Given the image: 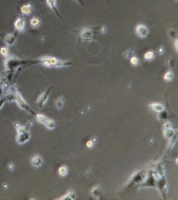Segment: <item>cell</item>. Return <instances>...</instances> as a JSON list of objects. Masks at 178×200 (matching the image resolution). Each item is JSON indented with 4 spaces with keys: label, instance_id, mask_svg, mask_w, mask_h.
Masks as SVG:
<instances>
[{
    "label": "cell",
    "instance_id": "obj_1",
    "mask_svg": "<svg viewBox=\"0 0 178 200\" xmlns=\"http://www.w3.org/2000/svg\"><path fill=\"white\" fill-rule=\"evenodd\" d=\"M40 63L43 65L47 66V67H67L71 64L70 62L67 61H62L56 59L55 57H51V56H45L41 59H39Z\"/></svg>",
    "mask_w": 178,
    "mask_h": 200
},
{
    "label": "cell",
    "instance_id": "obj_2",
    "mask_svg": "<svg viewBox=\"0 0 178 200\" xmlns=\"http://www.w3.org/2000/svg\"><path fill=\"white\" fill-rule=\"evenodd\" d=\"M14 99L15 100V101L17 102V104H18L19 106H20V108H22V109H24V110L25 111V112H27V113H31V114H33V115H36V113L31 108L29 105H28V104L25 101V100L23 99V97H22V95H21L20 93H18V92H14Z\"/></svg>",
    "mask_w": 178,
    "mask_h": 200
},
{
    "label": "cell",
    "instance_id": "obj_3",
    "mask_svg": "<svg viewBox=\"0 0 178 200\" xmlns=\"http://www.w3.org/2000/svg\"><path fill=\"white\" fill-rule=\"evenodd\" d=\"M51 90H52V87L48 88V90H46L44 93H43L39 97L37 101V107H39L40 108H42L44 107V104L46 103V101L48 100L49 94H50Z\"/></svg>",
    "mask_w": 178,
    "mask_h": 200
},
{
    "label": "cell",
    "instance_id": "obj_4",
    "mask_svg": "<svg viewBox=\"0 0 178 200\" xmlns=\"http://www.w3.org/2000/svg\"><path fill=\"white\" fill-rule=\"evenodd\" d=\"M136 34L139 37L144 38L146 37H147L148 33H149V31H148V29L146 27L145 25H138L136 29Z\"/></svg>",
    "mask_w": 178,
    "mask_h": 200
},
{
    "label": "cell",
    "instance_id": "obj_5",
    "mask_svg": "<svg viewBox=\"0 0 178 200\" xmlns=\"http://www.w3.org/2000/svg\"><path fill=\"white\" fill-rule=\"evenodd\" d=\"M2 37L4 42L8 45H13L16 41V37H17V34H2Z\"/></svg>",
    "mask_w": 178,
    "mask_h": 200
},
{
    "label": "cell",
    "instance_id": "obj_6",
    "mask_svg": "<svg viewBox=\"0 0 178 200\" xmlns=\"http://www.w3.org/2000/svg\"><path fill=\"white\" fill-rule=\"evenodd\" d=\"M29 138H30V134L28 130H26L25 132L18 134V137H17V142L18 144H23L25 142H27Z\"/></svg>",
    "mask_w": 178,
    "mask_h": 200
},
{
    "label": "cell",
    "instance_id": "obj_7",
    "mask_svg": "<svg viewBox=\"0 0 178 200\" xmlns=\"http://www.w3.org/2000/svg\"><path fill=\"white\" fill-rule=\"evenodd\" d=\"M81 38L85 41H90L93 38V33L90 29H85L82 31L81 33Z\"/></svg>",
    "mask_w": 178,
    "mask_h": 200
},
{
    "label": "cell",
    "instance_id": "obj_8",
    "mask_svg": "<svg viewBox=\"0 0 178 200\" xmlns=\"http://www.w3.org/2000/svg\"><path fill=\"white\" fill-rule=\"evenodd\" d=\"M25 22L23 18H18L15 22H14V26H15L16 30L18 31V32H23L24 29H25Z\"/></svg>",
    "mask_w": 178,
    "mask_h": 200
},
{
    "label": "cell",
    "instance_id": "obj_9",
    "mask_svg": "<svg viewBox=\"0 0 178 200\" xmlns=\"http://www.w3.org/2000/svg\"><path fill=\"white\" fill-rule=\"evenodd\" d=\"M47 3H48V6L55 13V14L57 15L59 18H62V16L60 14V13L57 10V7H56V1L55 0H47Z\"/></svg>",
    "mask_w": 178,
    "mask_h": 200
},
{
    "label": "cell",
    "instance_id": "obj_10",
    "mask_svg": "<svg viewBox=\"0 0 178 200\" xmlns=\"http://www.w3.org/2000/svg\"><path fill=\"white\" fill-rule=\"evenodd\" d=\"M31 162H32V165L33 166H35V167H40L43 164V160L40 156H36V157H34L32 159Z\"/></svg>",
    "mask_w": 178,
    "mask_h": 200
},
{
    "label": "cell",
    "instance_id": "obj_11",
    "mask_svg": "<svg viewBox=\"0 0 178 200\" xmlns=\"http://www.w3.org/2000/svg\"><path fill=\"white\" fill-rule=\"evenodd\" d=\"M21 11L22 13L23 14L25 15H29L30 14L31 12H32V6L29 4H27V5H23L21 8Z\"/></svg>",
    "mask_w": 178,
    "mask_h": 200
},
{
    "label": "cell",
    "instance_id": "obj_12",
    "mask_svg": "<svg viewBox=\"0 0 178 200\" xmlns=\"http://www.w3.org/2000/svg\"><path fill=\"white\" fill-rule=\"evenodd\" d=\"M151 107L152 108L153 110H154L155 112H157V113H161V112H162V111H164V108H165V107H164L162 105H161V104H157V103H154V104L151 105Z\"/></svg>",
    "mask_w": 178,
    "mask_h": 200
},
{
    "label": "cell",
    "instance_id": "obj_13",
    "mask_svg": "<svg viewBox=\"0 0 178 200\" xmlns=\"http://www.w3.org/2000/svg\"><path fill=\"white\" fill-rule=\"evenodd\" d=\"M44 124L48 129H54L55 128V123L52 120H50V119H48V118H47V120H46Z\"/></svg>",
    "mask_w": 178,
    "mask_h": 200
},
{
    "label": "cell",
    "instance_id": "obj_14",
    "mask_svg": "<svg viewBox=\"0 0 178 200\" xmlns=\"http://www.w3.org/2000/svg\"><path fill=\"white\" fill-rule=\"evenodd\" d=\"M40 19H39L38 18H37V17H34V18H33L32 19H31L30 25L32 27H33V28L38 27V26L40 25Z\"/></svg>",
    "mask_w": 178,
    "mask_h": 200
},
{
    "label": "cell",
    "instance_id": "obj_15",
    "mask_svg": "<svg viewBox=\"0 0 178 200\" xmlns=\"http://www.w3.org/2000/svg\"><path fill=\"white\" fill-rule=\"evenodd\" d=\"M173 135H174V132H173V130L171 129V128H165V137L169 139V138H171L173 137Z\"/></svg>",
    "mask_w": 178,
    "mask_h": 200
},
{
    "label": "cell",
    "instance_id": "obj_16",
    "mask_svg": "<svg viewBox=\"0 0 178 200\" xmlns=\"http://www.w3.org/2000/svg\"><path fill=\"white\" fill-rule=\"evenodd\" d=\"M63 104H64V98L62 97L60 98H58L57 100L55 101V106H56L58 108H63Z\"/></svg>",
    "mask_w": 178,
    "mask_h": 200
},
{
    "label": "cell",
    "instance_id": "obj_17",
    "mask_svg": "<svg viewBox=\"0 0 178 200\" xmlns=\"http://www.w3.org/2000/svg\"><path fill=\"white\" fill-rule=\"evenodd\" d=\"M173 78H174V75H173V73L172 71H168L164 75V79L166 81H168V82L172 80Z\"/></svg>",
    "mask_w": 178,
    "mask_h": 200
},
{
    "label": "cell",
    "instance_id": "obj_18",
    "mask_svg": "<svg viewBox=\"0 0 178 200\" xmlns=\"http://www.w3.org/2000/svg\"><path fill=\"white\" fill-rule=\"evenodd\" d=\"M59 174L61 176H65L67 174V168L66 166H62L59 168Z\"/></svg>",
    "mask_w": 178,
    "mask_h": 200
},
{
    "label": "cell",
    "instance_id": "obj_19",
    "mask_svg": "<svg viewBox=\"0 0 178 200\" xmlns=\"http://www.w3.org/2000/svg\"><path fill=\"white\" fill-rule=\"evenodd\" d=\"M36 117H37V120L38 122L41 123H44V122L47 120V117L45 115H41V114H38V115H36Z\"/></svg>",
    "mask_w": 178,
    "mask_h": 200
},
{
    "label": "cell",
    "instance_id": "obj_20",
    "mask_svg": "<svg viewBox=\"0 0 178 200\" xmlns=\"http://www.w3.org/2000/svg\"><path fill=\"white\" fill-rule=\"evenodd\" d=\"M154 55L153 52H147L145 54V55H144V57H145L146 59L147 60L152 59L154 58Z\"/></svg>",
    "mask_w": 178,
    "mask_h": 200
},
{
    "label": "cell",
    "instance_id": "obj_21",
    "mask_svg": "<svg viewBox=\"0 0 178 200\" xmlns=\"http://www.w3.org/2000/svg\"><path fill=\"white\" fill-rule=\"evenodd\" d=\"M8 49L6 48H2L1 50H0V54L4 56V57H6L8 55Z\"/></svg>",
    "mask_w": 178,
    "mask_h": 200
},
{
    "label": "cell",
    "instance_id": "obj_22",
    "mask_svg": "<svg viewBox=\"0 0 178 200\" xmlns=\"http://www.w3.org/2000/svg\"><path fill=\"white\" fill-rule=\"evenodd\" d=\"M131 64H133V65H137L139 63L138 59L136 57H135V56H133V57L131 58Z\"/></svg>",
    "mask_w": 178,
    "mask_h": 200
},
{
    "label": "cell",
    "instance_id": "obj_23",
    "mask_svg": "<svg viewBox=\"0 0 178 200\" xmlns=\"http://www.w3.org/2000/svg\"><path fill=\"white\" fill-rule=\"evenodd\" d=\"M6 100H7V98H2V99H0V108L3 106V104L5 103V101Z\"/></svg>",
    "mask_w": 178,
    "mask_h": 200
},
{
    "label": "cell",
    "instance_id": "obj_24",
    "mask_svg": "<svg viewBox=\"0 0 178 200\" xmlns=\"http://www.w3.org/2000/svg\"><path fill=\"white\" fill-rule=\"evenodd\" d=\"M8 168H9L10 171L14 170V164H13V163H10V164H9V165H8Z\"/></svg>",
    "mask_w": 178,
    "mask_h": 200
},
{
    "label": "cell",
    "instance_id": "obj_25",
    "mask_svg": "<svg viewBox=\"0 0 178 200\" xmlns=\"http://www.w3.org/2000/svg\"><path fill=\"white\" fill-rule=\"evenodd\" d=\"M86 145H87L88 147H92V146H93V142H92V141H89V142L86 143Z\"/></svg>",
    "mask_w": 178,
    "mask_h": 200
},
{
    "label": "cell",
    "instance_id": "obj_26",
    "mask_svg": "<svg viewBox=\"0 0 178 200\" xmlns=\"http://www.w3.org/2000/svg\"><path fill=\"white\" fill-rule=\"evenodd\" d=\"M100 30H101V32H102L103 33H105L107 31V29H106V26H102L101 27V29H100Z\"/></svg>",
    "mask_w": 178,
    "mask_h": 200
},
{
    "label": "cell",
    "instance_id": "obj_27",
    "mask_svg": "<svg viewBox=\"0 0 178 200\" xmlns=\"http://www.w3.org/2000/svg\"><path fill=\"white\" fill-rule=\"evenodd\" d=\"M75 1H77L78 3H80L81 5H83L84 4V2H83V0H75Z\"/></svg>",
    "mask_w": 178,
    "mask_h": 200
},
{
    "label": "cell",
    "instance_id": "obj_28",
    "mask_svg": "<svg viewBox=\"0 0 178 200\" xmlns=\"http://www.w3.org/2000/svg\"><path fill=\"white\" fill-rule=\"evenodd\" d=\"M159 53H160V54H163V53H164V49H163L162 48H160V49H159Z\"/></svg>",
    "mask_w": 178,
    "mask_h": 200
}]
</instances>
